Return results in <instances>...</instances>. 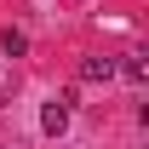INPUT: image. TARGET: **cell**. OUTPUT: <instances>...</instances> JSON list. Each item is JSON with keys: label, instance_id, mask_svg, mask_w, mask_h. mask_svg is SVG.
<instances>
[{"label": "cell", "instance_id": "obj_3", "mask_svg": "<svg viewBox=\"0 0 149 149\" xmlns=\"http://www.w3.org/2000/svg\"><path fill=\"white\" fill-rule=\"evenodd\" d=\"M115 74H126L132 86H143V80H149V63H143L138 52H126V57H115Z\"/></svg>", "mask_w": 149, "mask_h": 149}, {"label": "cell", "instance_id": "obj_4", "mask_svg": "<svg viewBox=\"0 0 149 149\" xmlns=\"http://www.w3.org/2000/svg\"><path fill=\"white\" fill-rule=\"evenodd\" d=\"M23 52H29V35L6 23V29H0V57H23Z\"/></svg>", "mask_w": 149, "mask_h": 149}, {"label": "cell", "instance_id": "obj_2", "mask_svg": "<svg viewBox=\"0 0 149 149\" xmlns=\"http://www.w3.org/2000/svg\"><path fill=\"white\" fill-rule=\"evenodd\" d=\"M74 74H80L86 86H103V80H115V57H103V52H86L80 63H74Z\"/></svg>", "mask_w": 149, "mask_h": 149}, {"label": "cell", "instance_id": "obj_1", "mask_svg": "<svg viewBox=\"0 0 149 149\" xmlns=\"http://www.w3.org/2000/svg\"><path fill=\"white\" fill-rule=\"evenodd\" d=\"M69 109H74V92H57L52 103L40 109V132H46V138H63V132H69Z\"/></svg>", "mask_w": 149, "mask_h": 149}]
</instances>
